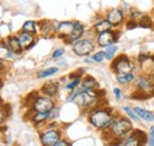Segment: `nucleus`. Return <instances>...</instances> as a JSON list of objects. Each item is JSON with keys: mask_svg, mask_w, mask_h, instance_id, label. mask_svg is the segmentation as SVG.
I'll return each instance as SVG.
<instances>
[{"mask_svg": "<svg viewBox=\"0 0 154 146\" xmlns=\"http://www.w3.org/2000/svg\"><path fill=\"white\" fill-rule=\"evenodd\" d=\"M151 80H152V82L154 83V74H152V75H151Z\"/></svg>", "mask_w": 154, "mask_h": 146, "instance_id": "c9c22d12", "label": "nucleus"}, {"mask_svg": "<svg viewBox=\"0 0 154 146\" xmlns=\"http://www.w3.org/2000/svg\"><path fill=\"white\" fill-rule=\"evenodd\" d=\"M140 27H145V29H148V27H152L153 26V19L151 18L149 16H146V14H143L141 19H140V21H139V24H137Z\"/></svg>", "mask_w": 154, "mask_h": 146, "instance_id": "5701e85b", "label": "nucleus"}, {"mask_svg": "<svg viewBox=\"0 0 154 146\" xmlns=\"http://www.w3.org/2000/svg\"><path fill=\"white\" fill-rule=\"evenodd\" d=\"M94 49H95V45L91 39H79L74 43V46H72V50L77 56L89 55Z\"/></svg>", "mask_w": 154, "mask_h": 146, "instance_id": "39448f33", "label": "nucleus"}, {"mask_svg": "<svg viewBox=\"0 0 154 146\" xmlns=\"http://www.w3.org/2000/svg\"><path fill=\"white\" fill-rule=\"evenodd\" d=\"M135 76L133 73H129V74H123V75H117L116 76V80H117V82L119 83H121V84H127V83H129V82H132V81H134Z\"/></svg>", "mask_w": 154, "mask_h": 146, "instance_id": "4be33fe9", "label": "nucleus"}, {"mask_svg": "<svg viewBox=\"0 0 154 146\" xmlns=\"http://www.w3.org/2000/svg\"><path fill=\"white\" fill-rule=\"evenodd\" d=\"M139 62H140V65H141V69L142 71L146 74V75H152L154 74V56H140L139 57Z\"/></svg>", "mask_w": 154, "mask_h": 146, "instance_id": "f8f14e48", "label": "nucleus"}, {"mask_svg": "<svg viewBox=\"0 0 154 146\" xmlns=\"http://www.w3.org/2000/svg\"><path fill=\"white\" fill-rule=\"evenodd\" d=\"M135 87L137 90V95H145L146 97L154 95V83L152 82L151 77L148 78L146 77V75L137 78Z\"/></svg>", "mask_w": 154, "mask_h": 146, "instance_id": "20e7f679", "label": "nucleus"}, {"mask_svg": "<svg viewBox=\"0 0 154 146\" xmlns=\"http://www.w3.org/2000/svg\"><path fill=\"white\" fill-rule=\"evenodd\" d=\"M146 140H147L146 133L136 129L122 141V146H142L146 143Z\"/></svg>", "mask_w": 154, "mask_h": 146, "instance_id": "0eeeda50", "label": "nucleus"}, {"mask_svg": "<svg viewBox=\"0 0 154 146\" xmlns=\"http://www.w3.org/2000/svg\"><path fill=\"white\" fill-rule=\"evenodd\" d=\"M81 89L82 90H97L98 82L93 76H85L84 80L81 82Z\"/></svg>", "mask_w": 154, "mask_h": 146, "instance_id": "4468645a", "label": "nucleus"}, {"mask_svg": "<svg viewBox=\"0 0 154 146\" xmlns=\"http://www.w3.org/2000/svg\"><path fill=\"white\" fill-rule=\"evenodd\" d=\"M93 59L94 62H97V63H101L106 59V55H104V51H98L95 55L93 56Z\"/></svg>", "mask_w": 154, "mask_h": 146, "instance_id": "c85d7f7f", "label": "nucleus"}, {"mask_svg": "<svg viewBox=\"0 0 154 146\" xmlns=\"http://www.w3.org/2000/svg\"><path fill=\"white\" fill-rule=\"evenodd\" d=\"M75 27V23L74 21H62L57 25V35L58 37L63 38V39H68L71 36L72 31Z\"/></svg>", "mask_w": 154, "mask_h": 146, "instance_id": "9b49d317", "label": "nucleus"}, {"mask_svg": "<svg viewBox=\"0 0 154 146\" xmlns=\"http://www.w3.org/2000/svg\"><path fill=\"white\" fill-rule=\"evenodd\" d=\"M116 51H117V46L114 45V44H112V45L107 46V49H106V51H104L106 58H107V59H113V58H114V56H115V54H116Z\"/></svg>", "mask_w": 154, "mask_h": 146, "instance_id": "393cba45", "label": "nucleus"}, {"mask_svg": "<svg viewBox=\"0 0 154 146\" xmlns=\"http://www.w3.org/2000/svg\"><path fill=\"white\" fill-rule=\"evenodd\" d=\"M50 118V112H36L32 116V121L35 124H42Z\"/></svg>", "mask_w": 154, "mask_h": 146, "instance_id": "412c9836", "label": "nucleus"}, {"mask_svg": "<svg viewBox=\"0 0 154 146\" xmlns=\"http://www.w3.org/2000/svg\"><path fill=\"white\" fill-rule=\"evenodd\" d=\"M114 94H115V97L117 100H120L122 97V93H121V90L119 88H114Z\"/></svg>", "mask_w": 154, "mask_h": 146, "instance_id": "473e14b6", "label": "nucleus"}, {"mask_svg": "<svg viewBox=\"0 0 154 146\" xmlns=\"http://www.w3.org/2000/svg\"><path fill=\"white\" fill-rule=\"evenodd\" d=\"M113 70L117 75H123V74L133 73L134 70V64L132 63V61L126 57V56H120L116 59H114L113 64H112Z\"/></svg>", "mask_w": 154, "mask_h": 146, "instance_id": "7ed1b4c3", "label": "nucleus"}, {"mask_svg": "<svg viewBox=\"0 0 154 146\" xmlns=\"http://www.w3.org/2000/svg\"><path fill=\"white\" fill-rule=\"evenodd\" d=\"M123 110L127 113V115L129 116V119H132V120H134V121H136L137 119H139V116L136 115V113H135L134 110H132L131 107H123Z\"/></svg>", "mask_w": 154, "mask_h": 146, "instance_id": "cd10ccee", "label": "nucleus"}, {"mask_svg": "<svg viewBox=\"0 0 154 146\" xmlns=\"http://www.w3.org/2000/svg\"><path fill=\"white\" fill-rule=\"evenodd\" d=\"M40 140L44 146H54L60 140V134L57 129L50 128V129L43 132V134L40 135Z\"/></svg>", "mask_w": 154, "mask_h": 146, "instance_id": "6e6552de", "label": "nucleus"}, {"mask_svg": "<svg viewBox=\"0 0 154 146\" xmlns=\"http://www.w3.org/2000/svg\"><path fill=\"white\" fill-rule=\"evenodd\" d=\"M17 37L19 39V43L23 49H30L35 44V37H33V35H31V33H27V32L21 31Z\"/></svg>", "mask_w": 154, "mask_h": 146, "instance_id": "ddd939ff", "label": "nucleus"}, {"mask_svg": "<svg viewBox=\"0 0 154 146\" xmlns=\"http://www.w3.org/2000/svg\"><path fill=\"white\" fill-rule=\"evenodd\" d=\"M58 88H59V86H58L57 82L50 81V82H46V83L42 87V91H43L46 96L51 97V96H55V95L57 94Z\"/></svg>", "mask_w": 154, "mask_h": 146, "instance_id": "dca6fc26", "label": "nucleus"}, {"mask_svg": "<svg viewBox=\"0 0 154 146\" xmlns=\"http://www.w3.org/2000/svg\"><path fill=\"white\" fill-rule=\"evenodd\" d=\"M83 33H84V26L79 21H75L74 31H72L71 36L66 39V43H75L77 40H79V38L83 36Z\"/></svg>", "mask_w": 154, "mask_h": 146, "instance_id": "2eb2a0df", "label": "nucleus"}, {"mask_svg": "<svg viewBox=\"0 0 154 146\" xmlns=\"http://www.w3.org/2000/svg\"><path fill=\"white\" fill-rule=\"evenodd\" d=\"M110 127H112V134L116 139H120L132 131V122L127 118H120L113 122Z\"/></svg>", "mask_w": 154, "mask_h": 146, "instance_id": "f03ea898", "label": "nucleus"}, {"mask_svg": "<svg viewBox=\"0 0 154 146\" xmlns=\"http://www.w3.org/2000/svg\"><path fill=\"white\" fill-rule=\"evenodd\" d=\"M79 83H81V78H79V77H75V78H72L71 82H69V83L66 84V89L74 90V89H76L77 87L79 86Z\"/></svg>", "mask_w": 154, "mask_h": 146, "instance_id": "bb28decb", "label": "nucleus"}, {"mask_svg": "<svg viewBox=\"0 0 154 146\" xmlns=\"http://www.w3.org/2000/svg\"><path fill=\"white\" fill-rule=\"evenodd\" d=\"M148 146H154V126L151 127L148 133Z\"/></svg>", "mask_w": 154, "mask_h": 146, "instance_id": "7c9ffc66", "label": "nucleus"}, {"mask_svg": "<svg viewBox=\"0 0 154 146\" xmlns=\"http://www.w3.org/2000/svg\"><path fill=\"white\" fill-rule=\"evenodd\" d=\"M4 119H5V114L2 113V110H0V125L2 124V121H4Z\"/></svg>", "mask_w": 154, "mask_h": 146, "instance_id": "f704fd0d", "label": "nucleus"}, {"mask_svg": "<svg viewBox=\"0 0 154 146\" xmlns=\"http://www.w3.org/2000/svg\"><path fill=\"white\" fill-rule=\"evenodd\" d=\"M7 46L10 48V50H11L13 54H20L21 50H23V48H21V45H20V43H19L18 37H14V36L8 37Z\"/></svg>", "mask_w": 154, "mask_h": 146, "instance_id": "a211bd4d", "label": "nucleus"}, {"mask_svg": "<svg viewBox=\"0 0 154 146\" xmlns=\"http://www.w3.org/2000/svg\"><path fill=\"white\" fill-rule=\"evenodd\" d=\"M89 121L97 129H104L107 127H110L115 120L109 110L95 108L89 113Z\"/></svg>", "mask_w": 154, "mask_h": 146, "instance_id": "f257e3e1", "label": "nucleus"}, {"mask_svg": "<svg viewBox=\"0 0 154 146\" xmlns=\"http://www.w3.org/2000/svg\"><path fill=\"white\" fill-rule=\"evenodd\" d=\"M112 29H113V25L107 19H101L94 25V31L96 32L97 35L102 33V32H106V31H109Z\"/></svg>", "mask_w": 154, "mask_h": 146, "instance_id": "f3484780", "label": "nucleus"}, {"mask_svg": "<svg viewBox=\"0 0 154 146\" xmlns=\"http://www.w3.org/2000/svg\"><path fill=\"white\" fill-rule=\"evenodd\" d=\"M117 37H119V33L116 31L109 30V31L98 33L96 42L100 46H109V45H112L113 43H115L117 40Z\"/></svg>", "mask_w": 154, "mask_h": 146, "instance_id": "1a4fd4ad", "label": "nucleus"}, {"mask_svg": "<svg viewBox=\"0 0 154 146\" xmlns=\"http://www.w3.org/2000/svg\"><path fill=\"white\" fill-rule=\"evenodd\" d=\"M1 110H2V113L6 115V116H8L10 115V113H11V106L10 105H2L1 106Z\"/></svg>", "mask_w": 154, "mask_h": 146, "instance_id": "2f4dec72", "label": "nucleus"}, {"mask_svg": "<svg viewBox=\"0 0 154 146\" xmlns=\"http://www.w3.org/2000/svg\"><path fill=\"white\" fill-rule=\"evenodd\" d=\"M106 19L113 26H119V25H121L125 21V14H123L122 10H120V8H113V10H109L107 12Z\"/></svg>", "mask_w": 154, "mask_h": 146, "instance_id": "9d476101", "label": "nucleus"}, {"mask_svg": "<svg viewBox=\"0 0 154 146\" xmlns=\"http://www.w3.org/2000/svg\"><path fill=\"white\" fill-rule=\"evenodd\" d=\"M58 71V68H48V69H44L38 74L39 78H44V77H48V76H52L54 74H56Z\"/></svg>", "mask_w": 154, "mask_h": 146, "instance_id": "a878e982", "label": "nucleus"}, {"mask_svg": "<svg viewBox=\"0 0 154 146\" xmlns=\"http://www.w3.org/2000/svg\"><path fill=\"white\" fill-rule=\"evenodd\" d=\"M134 110L139 118H141V119H143L146 121H154V114L152 112H149V110H143L141 107H135Z\"/></svg>", "mask_w": 154, "mask_h": 146, "instance_id": "6ab92c4d", "label": "nucleus"}, {"mask_svg": "<svg viewBox=\"0 0 154 146\" xmlns=\"http://www.w3.org/2000/svg\"><path fill=\"white\" fill-rule=\"evenodd\" d=\"M64 52H65V50H64L63 48H58V49H56V50L52 52V58H54V59H57L60 56H63Z\"/></svg>", "mask_w": 154, "mask_h": 146, "instance_id": "c756f323", "label": "nucleus"}, {"mask_svg": "<svg viewBox=\"0 0 154 146\" xmlns=\"http://www.w3.org/2000/svg\"><path fill=\"white\" fill-rule=\"evenodd\" d=\"M54 146H71L66 140H59L58 143H56Z\"/></svg>", "mask_w": 154, "mask_h": 146, "instance_id": "72a5a7b5", "label": "nucleus"}, {"mask_svg": "<svg viewBox=\"0 0 154 146\" xmlns=\"http://www.w3.org/2000/svg\"><path fill=\"white\" fill-rule=\"evenodd\" d=\"M0 67H1V63H0Z\"/></svg>", "mask_w": 154, "mask_h": 146, "instance_id": "e433bc0d", "label": "nucleus"}, {"mask_svg": "<svg viewBox=\"0 0 154 146\" xmlns=\"http://www.w3.org/2000/svg\"><path fill=\"white\" fill-rule=\"evenodd\" d=\"M23 31H24V32H27V33H31V35L37 33V31H38L37 23L33 21V20H27V21H25L24 25H23Z\"/></svg>", "mask_w": 154, "mask_h": 146, "instance_id": "aec40b11", "label": "nucleus"}, {"mask_svg": "<svg viewBox=\"0 0 154 146\" xmlns=\"http://www.w3.org/2000/svg\"><path fill=\"white\" fill-rule=\"evenodd\" d=\"M13 52L10 50V48L6 44H0V59L6 58V57H12Z\"/></svg>", "mask_w": 154, "mask_h": 146, "instance_id": "b1692460", "label": "nucleus"}, {"mask_svg": "<svg viewBox=\"0 0 154 146\" xmlns=\"http://www.w3.org/2000/svg\"><path fill=\"white\" fill-rule=\"evenodd\" d=\"M31 106L35 112H50L55 108V102L49 96H37Z\"/></svg>", "mask_w": 154, "mask_h": 146, "instance_id": "423d86ee", "label": "nucleus"}]
</instances>
